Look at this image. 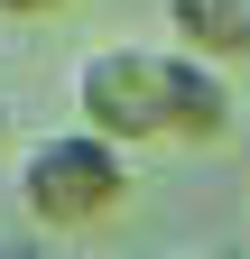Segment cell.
<instances>
[{
	"label": "cell",
	"instance_id": "7",
	"mask_svg": "<svg viewBox=\"0 0 250 259\" xmlns=\"http://www.w3.org/2000/svg\"><path fill=\"white\" fill-rule=\"evenodd\" d=\"M0 139H10V102H0Z\"/></svg>",
	"mask_w": 250,
	"mask_h": 259
},
{
	"label": "cell",
	"instance_id": "4",
	"mask_svg": "<svg viewBox=\"0 0 250 259\" xmlns=\"http://www.w3.org/2000/svg\"><path fill=\"white\" fill-rule=\"evenodd\" d=\"M232 120H241L232 74L176 47V139H204V148H213V139H232Z\"/></svg>",
	"mask_w": 250,
	"mask_h": 259
},
{
	"label": "cell",
	"instance_id": "6",
	"mask_svg": "<svg viewBox=\"0 0 250 259\" xmlns=\"http://www.w3.org/2000/svg\"><path fill=\"white\" fill-rule=\"evenodd\" d=\"M0 259H56L47 241H0Z\"/></svg>",
	"mask_w": 250,
	"mask_h": 259
},
{
	"label": "cell",
	"instance_id": "3",
	"mask_svg": "<svg viewBox=\"0 0 250 259\" xmlns=\"http://www.w3.org/2000/svg\"><path fill=\"white\" fill-rule=\"evenodd\" d=\"M167 28H176V47L185 56H204V65H250V0H167Z\"/></svg>",
	"mask_w": 250,
	"mask_h": 259
},
{
	"label": "cell",
	"instance_id": "1",
	"mask_svg": "<svg viewBox=\"0 0 250 259\" xmlns=\"http://www.w3.org/2000/svg\"><path fill=\"white\" fill-rule=\"evenodd\" d=\"M19 204L47 232H93L130 204V148L93 139V130H56V139L19 148Z\"/></svg>",
	"mask_w": 250,
	"mask_h": 259
},
{
	"label": "cell",
	"instance_id": "2",
	"mask_svg": "<svg viewBox=\"0 0 250 259\" xmlns=\"http://www.w3.org/2000/svg\"><path fill=\"white\" fill-rule=\"evenodd\" d=\"M74 111L111 148L176 139V47H93L74 65Z\"/></svg>",
	"mask_w": 250,
	"mask_h": 259
},
{
	"label": "cell",
	"instance_id": "5",
	"mask_svg": "<svg viewBox=\"0 0 250 259\" xmlns=\"http://www.w3.org/2000/svg\"><path fill=\"white\" fill-rule=\"evenodd\" d=\"M56 10H74V0H0V19H56Z\"/></svg>",
	"mask_w": 250,
	"mask_h": 259
},
{
	"label": "cell",
	"instance_id": "8",
	"mask_svg": "<svg viewBox=\"0 0 250 259\" xmlns=\"http://www.w3.org/2000/svg\"><path fill=\"white\" fill-rule=\"evenodd\" d=\"M204 259H213V250H204Z\"/></svg>",
	"mask_w": 250,
	"mask_h": 259
}]
</instances>
